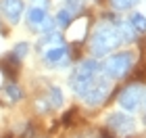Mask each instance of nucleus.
I'll return each mask as SVG.
<instances>
[{
	"label": "nucleus",
	"instance_id": "1",
	"mask_svg": "<svg viewBox=\"0 0 146 138\" xmlns=\"http://www.w3.org/2000/svg\"><path fill=\"white\" fill-rule=\"evenodd\" d=\"M119 44H123L121 34L113 21H102L98 23L90 36V50L94 57H107Z\"/></svg>",
	"mask_w": 146,
	"mask_h": 138
},
{
	"label": "nucleus",
	"instance_id": "2",
	"mask_svg": "<svg viewBox=\"0 0 146 138\" xmlns=\"http://www.w3.org/2000/svg\"><path fill=\"white\" fill-rule=\"evenodd\" d=\"M98 75H100V63H98L96 59H86V61H82L73 69V75H71L69 84H71L73 92H75L77 96H82Z\"/></svg>",
	"mask_w": 146,
	"mask_h": 138
},
{
	"label": "nucleus",
	"instance_id": "3",
	"mask_svg": "<svg viewBox=\"0 0 146 138\" xmlns=\"http://www.w3.org/2000/svg\"><path fill=\"white\" fill-rule=\"evenodd\" d=\"M134 52L123 50V52H115L111 55L104 65H100V73L107 77V80H121L129 73V69L134 67Z\"/></svg>",
	"mask_w": 146,
	"mask_h": 138
},
{
	"label": "nucleus",
	"instance_id": "4",
	"mask_svg": "<svg viewBox=\"0 0 146 138\" xmlns=\"http://www.w3.org/2000/svg\"><path fill=\"white\" fill-rule=\"evenodd\" d=\"M109 92H111V86H109V80L104 77L102 73L96 77L94 82L90 84V88L84 92L82 96V101L84 105H88V107H98V105H102L104 101H107V96H109Z\"/></svg>",
	"mask_w": 146,
	"mask_h": 138
},
{
	"label": "nucleus",
	"instance_id": "5",
	"mask_svg": "<svg viewBox=\"0 0 146 138\" xmlns=\"http://www.w3.org/2000/svg\"><path fill=\"white\" fill-rule=\"evenodd\" d=\"M107 128L111 130L113 134H117V136H127V134H134L136 132V119L129 113H121V111H117V113L109 115Z\"/></svg>",
	"mask_w": 146,
	"mask_h": 138
},
{
	"label": "nucleus",
	"instance_id": "6",
	"mask_svg": "<svg viewBox=\"0 0 146 138\" xmlns=\"http://www.w3.org/2000/svg\"><path fill=\"white\" fill-rule=\"evenodd\" d=\"M142 96H144V88L140 84H131V86L123 88V92L119 94V107L125 109L127 113H134V111L142 105Z\"/></svg>",
	"mask_w": 146,
	"mask_h": 138
},
{
	"label": "nucleus",
	"instance_id": "7",
	"mask_svg": "<svg viewBox=\"0 0 146 138\" xmlns=\"http://www.w3.org/2000/svg\"><path fill=\"white\" fill-rule=\"evenodd\" d=\"M69 48L65 44L61 46H52V48H44L42 52V61L48 65V67H65L69 65Z\"/></svg>",
	"mask_w": 146,
	"mask_h": 138
},
{
	"label": "nucleus",
	"instance_id": "8",
	"mask_svg": "<svg viewBox=\"0 0 146 138\" xmlns=\"http://www.w3.org/2000/svg\"><path fill=\"white\" fill-rule=\"evenodd\" d=\"M25 11V4L23 0H0V13L6 17V21L9 23H19V19H21Z\"/></svg>",
	"mask_w": 146,
	"mask_h": 138
},
{
	"label": "nucleus",
	"instance_id": "9",
	"mask_svg": "<svg viewBox=\"0 0 146 138\" xmlns=\"http://www.w3.org/2000/svg\"><path fill=\"white\" fill-rule=\"evenodd\" d=\"M46 19H48V11H42L38 6H29L27 9V25H31V29H38Z\"/></svg>",
	"mask_w": 146,
	"mask_h": 138
},
{
	"label": "nucleus",
	"instance_id": "10",
	"mask_svg": "<svg viewBox=\"0 0 146 138\" xmlns=\"http://www.w3.org/2000/svg\"><path fill=\"white\" fill-rule=\"evenodd\" d=\"M61 44H65V40H63V36L58 34V31H50V34H44L42 36V40H40V48H52V46H61Z\"/></svg>",
	"mask_w": 146,
	"mask_h": 138
},
{
	"label": "nucleus",
	"instance_id": "11",
	"mask_svg": "<svg viewBox=\"0 0 146 138\" xmlns=\"http://www.w3.org/2000/svg\"><path fill=\"white\" fill-rule=\"evenodd\" d=\"M2 94L6 96V101H11V103H19L23 98V90L17 86V84H6V86L2 88Z\"/></svg>",
	"mask_w": 146,
	"mask_h": 138
},
{
	"label": "nucleus",
	"instance_id": "12",
	"mask_svg": "<svg viewBox=\"0 0 146 138\" xmlns=\"http://www.w3.org/2000/svg\"><path fill=\"white\" fill-rule=\"evenodd\" d=\"M46 103L52 105V107H61V105L65 103V96H63V92L58 86H52L48 92H46Z\"/></svg>",
	"mask_w": 146,
	"mask_h": 138
},
{
	"label": "nucleus",
	"instance_id": "13",
	"mask_svg": "<svg viewBox=\"0 0 146 138\" xmlns=\"http://www.w3.org/2000/svg\"><path fill=\"white\" fill-rule=\"evenodd\" d=\"M127 23L131 25V29H134L136 34H142V31H146V17L140 15V13H131Z\"/></svg>",
	"mask_w": 146,
	"mask_h": 138
},
{
	"label": "nucleus",
	"instance_id": "14",
	"mask_svg": "<svg viewBox=\"0 0 146 138\" xmlns=\"http://www.w3.org/2000/svg\"><path fill=\"white\" fill-rule=\"evenodd\" d=\"M73 19L75 17H73L67 9H61L56 13V17H54V23H56V27H69V25L73 23Z\"/></svg>",
	"mask_w": 146,
	"mask_h": 138
},
{
	"label": "nucleus",
	"instance_id": "15",
	"mask_svg": "<svg viewBox=\"0 0 146 138\" xmlns=\"http://www.w3.org/2000/svg\"><path fill=\"white\" fill-rule=\"evenodd\" d=\"M27 52H29V44H27V42H19V44L15 46V48H13V52H11V55L15 57L17 61H21V59H25V57H27Z\"/></svg>",
	"mask_w": 146,
	"mask_h": 138
},
{
	"label": "nucleus",
	"instance_id": "16",
	"mask_svg": "<svg viewBox=\"0 0 146 138\" xmlns=\"http://www.w3.org/2000/svg\"><path fill=\"white\" fill-rule=\"evenodd\" d=\"M65 9H67L73 17L84 9V0H65Z\"/></svg>",
	"mask_w": 146,
	"mask_h": 138
},
{
	"label": "nucleus",
	"instance_id": "17",
	"mask_svg": "<svg viewBox=\"0 0 146 138\" xmlns=\"http://www.w3.org/2000/svg\"><path fill=\"white\" fill-rule=\"evenodd\" d=\"M138 2V0H111V4L115 6L117 11H125V9H129V6H134Z\"/></svg>",
	"mask_w": 146,
	"mask_h": 138
},
{
	"label": "nucleus",
	"instance_id": "18",
	"mask_svg": "<svg viewBox=\"0 0 146 138\" xmlns=\"http://www.w3.org/2000/svg\"><path fill=\"white\" fill-rule=\"evenodd\" d=\"M29 6H38V9H42V11H48L50 9V0H31Z\"/></svg>",
	"mask_w": 146,
	"mask_h": 138
},
{
	"label": "nucleus",
	"instance_id": "19",
	"mask_svg": "<svg viewBox=\"0 0 146 138\" xmlns=\"http://www.w3.org/2000/svg\"><path fill=\"white\" fill-rule=\"evenodd\" d=\"M142 105H144V121H146V92H144V96H142Z\"/></svg>",
	"mask_w": 146,
	"mask_h": 138
}]
</instances>
